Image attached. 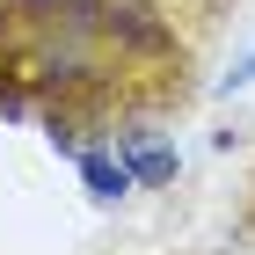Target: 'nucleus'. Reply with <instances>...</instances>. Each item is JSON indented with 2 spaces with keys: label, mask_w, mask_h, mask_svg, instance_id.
I'll use <instances>...</instances> for the list:
<instances>
[{
  "label": "nucleus",
  "mask_w": 255,
  "mask_h": 255,
  "mask_svg": "<svg viewBox=\"0 0 255 255\" xmlns=\"http://www.w3.org/2000/svg\"><path fill=\"white\" fill-rule=\"evenodd\" d=\"M80 168H88V182H95V197H117V190H124V168H110L102 153H88Z\"/></svg>",
  "instance_id": "nucleus-1"
}]
</instances>
